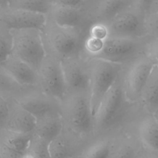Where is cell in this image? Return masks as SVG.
I'll return each instance as SVG.
<instances>
[{"label":"cell","instance_id":"obj_16","mask_svg":"<svg viewBox=\"0 0 158 158\" xmlns=\"http://www.w3.org/2000/svg\"><path fill=\"white\" fill-rule=\"evenodd\" d=\"M9 113L4 129L19 133H33L36 123V118L14 99H9Z\"/></svg>","mask_w":158,"mask_h":158},{"label":"cell","instance_id":"obj_31","mask_svg":"<svg viewBox=\"0 0 158 158\" xmlns=\"http://www.w3.org/2000/svg\"><path fill=\"white\" fill-rule=\"evenodd\" d=\"M49 1L52 4H60V5L69 6L72 7L86 9L85 0H49Z\"/></svg>","mask_w":158,"mask_h":158},{"label":"cell","instance_id":"obj_4","mask_svg":"<svg viewBox=\"0 0 158 158\" xmlns=\"http://www.w3.org/2000/svg\"><path fill=\"white\" fill-rule=\"evenodd\" d=\"M89 95L94 116L104 96L122 75L125 65L99 58L88 57Z\"/></svg>","mask_w":158,"mask_h":158},{"label":"cell","instance_id":"obj_10","mask_svg":"<svg viewBox=\"0 0 158 158\" xmlns=\"http://www.w3.org/2000/svg\"><path fill=\"white\" fill-rule=\"evenodd\" d=\"M14 99L36 120L60 114L59 102L45 94L38 87L26 90Z\"/></svg>","mask_w":158,"mask_h":158},{"label":"cell","instance_id":"obj_28","mask_svg":"<svg viewBox=\"0 0 158 158\" xmlns=\"http://www.w3.org/2000/svg\"><path fill=\"white\" fill-rule=\"evenodd\" d=\"M144 53L158 65V37H148Z\"/></svg>","mask_w":158,"mask_h":158},{"label":"cell","instance_id":"obj_21","mask_svg":"<svg viewBox=\"0 0 158 158\" xmlns=\"http://www.w3.org/2000/svg\"><path fill=\"white\" fill-rule=\"evenodd\" d=\"M63 121L60 114L36 120L33 133L50 143L62 131Z\"/></svg>","mask_w":158,"mask_h":158},{"label":"cell","instance_id":"obj_35","mask_svg":"<svg viewBox=\"0 0 158 158\" xmlns=\"http://www.w3.org/2000/svg\"><path fill=\"white\" fill-rule=\"evenodd\" d=\"M10 1L11 0H0V8L7 6Z\"/></svg>","mask_w":158,"mask_h":158},{"label":"cell","instance_id":"obj_20","mask_svg":"<svg viewBox=\"0 0 158 158\" xmlns=\"http://www.w3.org/2000/svg\"><path fill=\"white\" fill-rule=\"evenodd\" d=\"M145 112L153 114L158 109V65L154 66L142 91L138 104Z\"/></svg>","mask_w":158,"mask_h":158},{"label":"cell","instance_id":"obj_15","mask_svg":"<svg viewBox=\"0 0 158 158\" xmlns=\"http://www.w3.org/2000/svg\"><path fill=\"white\" fill-rule=\"evenodd\" d=\"M32 135L0 130V157L24 158Z\"/></svg>","mask_w":158,"mask_h":158},{"label":"cell","instance_id":"obj_7","mask_svg":"<svg viewBox=\"0 0 158 158\" xmlns=\"http://www.w3.org/2000/svg\"><path fill=\"white\" fill-rule=\"evenodd\" d=\"M155 65L144 53L126 65L122 73V83L127 100L138 104L143 88Z\"/></svg>","mask_w":158,"mask_h":158},{"label":"cell","instance_id":"obj_25","mask_svg":"<svg viewBox=\"0 0 158 158\" xmlns=\"http://www.w3.org/2000/svg\"><path fill=\"white\" fill-rule=\"evenodd\" d=\"M49 143L33 133L24 158L51 157Z\"/></svg>","mask_w":158,"mask_h":158},{"label":"cell","instance_id":"obj_18","mask_svg":"<svg viewBox=\"0 0 158 158\" xmlns=\"http://www.w3.org/2000/svg\"><path fill=\"white\" fill-rule=\"evenodd\" d=\"M132 4V0H99L89 13L93 22L107 24L122 10Z\"/></svg>","mask_w":158,"mask_h":158},{"label":"cell","instance_id":"obj_3","mask_svg":"<svg viewBox=\"0 0 158 158\" xmlns=\"http://www.w3.org/2000/svg\"><path fill=\"white\" fill-rule=\"evenodd\" d=\"M128 103L130 102L125 96L121 75L103 98L94 116L95 137L111 133Z\"/></svg>","mask_w":158,"mask_h":158},{"label":"cell","instance_id":"obj_9","mask_svg":"<svg viewBox=\"0 0 158 158\" xmlns=\"http://www.w3.org/2000/svg\"><path fill=\"white\" fill-rule=\"evenodd\" d=\"M38 73L40 89L60 102L67 94L60 60L47 54L38 70Z\"/></svg>","mask_w":158,"mask_h":158},{"label":"cell","instance_id":"obj_34","mask_svg":"<svg viewBox=\"0 0 158 158\" xmlns=\"http://www.w3.org/2000/svg\"><path fill=\"white\" fill-rule=\"evenodd\" d=\"M99 0H85L86 1V9L89 12L91 8L96 4Z\"/></svg>","mask_w":158,"mask_h":158},{"label":"cell","instance_id":"obj_8","mask_svg":"<svg viewBox=\"0 0 158 158\" xmlns=\"http://www.w3.org/2000/svg\"><path fill=\"white\" fill-rule=\"evenodd\" d=\"M146 12L133 4L116 15L107 25L109 36L125 38H144L147 35Z\"/></svg>","mask_w":158,"mask_h":158},{"label":"cell","instance_id":"obj_29","mask_svg":"<svg viewBox=\"0 0 158 158\" xmlns=\"http://www.w3.org/2000/svg\"><path fill=\"white\" fill-rule=\"evenodd\" d=\"M88 35L100 40L106 39L109 35L107 25L101 22L93 23L89 28Z\"/></svg>","mask_w":158,"mask_h":158},{"label":"cell","instance_id":"obj_5","mask_svg":"<svg viewBox=\"0 0 158 158\" xmlns=\"http://www.w3.org/2000/svg\"><path fill=\"white\" fill-rule=\"evenodd\" d=\"M12 36V54L38 71L47 54L41 30L29 28L10 30Z\"/></svg>","mask_w":158,"mask_h":158},{"label":"cell","instance_id":"obj_2","mask_svg":"<svg viewBox=\"0 0 158 158\" xmlns=\"http://www.w3.org/2000/svg\"><path fill=\"white\" fill-rule=\"evenodd\" d=\"M89 28L62 27L47 17L46 22L41 30L46 54L60 60L85 56L84 43L88 36Z\"/></svg>","mask_w":158,"mask_h":158},{"label":"cell","instance_id":"obj_1","mask_svg":"<svg viewBox=\"0 0 158 158\" xmlns=\"http://www.w3.org/2000/svg\"><path fill=\"white\" fill-rule=\"evenodd\" d=\"M59 106L63 132L83 151L96 138L89 91L69 93L59 102Z\"/></svg>","mask_w":158,"mask_h":158},{"label":"cell","instance_id":"obj_11","mask_svg":"<svg viewBox=\"0 0 158 158\" xmlns=\"http://www.w3.org/2000/svg\"><path fill=\"white\" fill-rule=\"evenodd\" d=\"M67 93L89 91L88 57L85 56L60 60Z\"/></svg>","mask_w":158,"mask_h":158},{"label":"cell","instance_id":"obj_14","mask_svg":"<svg viewBox=\"0 0 158 158\" xmlns=\"http://www.w3.org/2000/svg\"><path fill=\"white\" fill-rule=\"evenodd\" d=\"M1 65L22 86L25 88L38 87V71L22 60L11 54Z\"/></svg>","mask_w":158,"mask_h":158},{"label":"cell","instance_id":"obj_24","mask_svg":"<svg viewBox=\"0 0 158 158\" xmlns=\"http://www.w3.org/2000/svg\"><path fill=\"white\" fill-rule=\"evenodd\" d=\"M51 6L49 0H11L7 7L48 15Z\"/></svg>","mask_w":158,"mask_h":158},{"label":"cell","instance_id":"obj_32","mask_svg":"<svg viewBox=\"0 0 158 158\" xmlns=\"http://www.w3.org/2000/svg\"><path fill=\"white\" fill-rule=\"evenodd\" d=\"M154 1V0H132V4L146 13Z\"/></svg>","mask_w":158,"mask_h":158},{"label":"cell","instance_id":"obj_26","mask_svg":"<svg viewBox=\"0 0 158 158\" xmlns=\"http://www.w3.org/2000/svg\"><path fill=\"white\" fill-rule=\"evenodd\" d=\"M12 36L10 30L0 25V65L11 55Z\"/></svg>","mask_w":158,"mask_h":158},{"label":"cell","instance_id":"obj_23","mask_svg":"<svg viewBox=\"0 0 158 158\" xmlns=\"http://www.w3.org/2000/svg\"><path fill=\"white\" fill-rule=\"evenodd\" d=\"M30 88H25L20 85L0 65V96L14 99Z\"/></svg>","mask_w":158,"mask_h":158},{"label":"cell","instance_id":"obj_12","mask_svg":"<svg viewBox=\"0 0 158 158\" xmlns=\"http://www.w3.org/2000/svg\"><path fill=\"white\" fill-rule=\"evenodd\" d=\"M47 20V15L14 9L0 8V25L8 30L38 28L42 30Z\"/></svg>","mask_w":158,"mask_h":158},{"label":"cell","instance_id":"obj_36","mask_svg":"<svg viewBox=\"0 0 158 158\" xmlns=\"http://www.w3.org/2000/svg\"><path fill=\"white\" fill-rule=\"evenodd\" d=\"M152 114L154 115V116L155 117V118H156L157 119V120L158 121V109H157L156 111H155Z\"/></svg>","mask_w":158,"mask_h":158},{"label":"cell","instance_id":"obj_27","mask_svg":"<svg viewBox=\"0 0 158 158\" xmlns=\"http://www.w3.org/2000/svg\"><path fill=\"white\" fill-rule=\"evenodd\" d=\"M144 23L148 36L158 37V12L146 13Z\"/></svg>","mask_w":158,"mask_h":158},{"label":"cell","instance_id":"obj_17","mask_svg":"<svg viewBox=\"0 0 158 158\" xmlns=\"http://www.w3.org/2000/svg\"><path fill=\"white\" fill-rule=\"evenodd\" d=\"M146 114L136 123V136L146 151L158 156V121L152 114Z\"/></svg>","mask_w":158,"mask_h":158},{"label":"cell","instance_id":"obj_30","mask_svg":"<svg viewBox=\"0 0 158 158\" xmlns=\"http://www.w3.org/2000/svg\"><path fill=\"white\" fill-rule=\"evenodd\" d=\"M9 99L0 96V130L4 128L9 115Z\"/></svg>","mask_w":158,"mask_h":158},{"label":"cell","instance_id":"obj_13","mask_svg":"<svg viewBox=\"0 0 158 158\" xmlns=\"http://www.w3.org/2000/svg\"><path fill=\"white\" fill-rule=\"evenodd\" d=\"M47 17L57 25L65 27L89 28L94 23L86 9L60 4H52Z\"/></svg>","mask_w":158,"mask_h":158},{"label":"cell","instance_id":"obj_33","mask_svg":"<svg viewBox=\"0 0 158 158\" xmlns=\"http://www.w3.org/2000/svg\"><path fill=\"white\" fill-rule=\"evenodd\" d=\"M158 12V0H154L152 2L147 11V12Z\"/></svg>","mask_w":158,"mask_h":158},{"label":"cell","instance_id":"obj_22","mask_svg":"<svg viewBox=\"0 0 158 158\" xmlns=\"http://www.w3.org/2000/svg\"><path fill=\"white\" fill-rule=\"evenodd\" d=\"M51 157H80L81 149L65 133H62L49 143Z\"/></svg>","mask_w":158,"mask_h":158},{"label":"cell","instance_id":"obj_6","mask_svg":"<svg viewBox=\"0 0 158 158\" xmlns=\"http://www.w3.org/2000/svg\"><path fill=\"white\" fill-rule=\"evenodd\" d=\"M148 37L125 38L109 36L102 40L99 51L93 57L126 65L144 54Z\"/></svg>","mask_w":158,"mask_h":158},{"label":"cell","instance_id":"obj_19","mask_svg":"<svg viewBox=\"0 0 158 158\" xmlns=\"http://www.w3.org/2000/svg\"><path fill=\"white\" fill-rule=\"evenodd\" d=\"M117 147L112 134L98 136L84 148L80 157L108 158L115 157Z\"/></svg>","mask_w":158,"mask_h":158}]
</instances>
